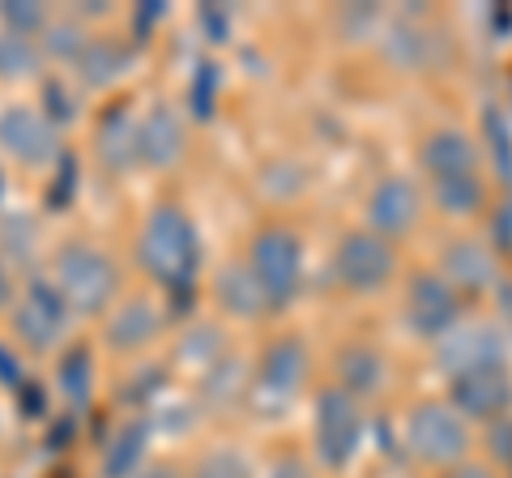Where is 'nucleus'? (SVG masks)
<instances>
[{
	"label": "nucleus",
	"mask_w": 512,
	"mask_h": 478,
	"mask_svg": "<svg viewBox=\"0 0 512 478\" xmlns=\"http://www.w3.org/2000/svg\"><path fill=\"white\" fill-rule=\"evenodd\" d=\"M419 214H423V197L406 175H384L367 193V231L389 239V244L419 227Z\"/></svg>",
	"instance_id": "9b49d317"
},
{
	"label": "nucleus",
	"mask_w": 512,
	"mask_h": 478,
	"mask_svg": "<svg viewBox=\"0 0 512 478\" xmlns=\"http://www.w3.org/2000/svg\"><path fill=\"white\" fill-rule=\"evenodd\" d=\"M406 449L414 461L436 466L444 474L470 457L474 436H470V423L448 402H423L406 414Z\"/></svg>",
	"instance_id": "20e7f679"
},
{
	"label": "nucleus",
	"mask_w": 512,
	"mask_h": 478,
	"mask_svg": "<svg viewBox=\"0 0 512 478\" xmlns=\"http://www.w3.org/2000/svg\"><path fill=\"white\" fill-rule=\"evenodd\" d=\"M312 444L316 461L325 470H346L363 444V414L359 402L338 385L316 397V419H312Z\"/></svg>",
	"instance_id": "423d86ee"
},
{
	"label": "nucleus",
	"mask_w": 512,
	"mask_h": 478,
	"mask_svg": "<svg viewBox=\"0 0 512 478\" xmlns=\"http://www.w3.org/2000/svg\"><path fill=\"white\" fill-rule=\"evenodd\" d=\"M303 376H308V350L295 338H282L265 350L261 368H256V397L278 410L303 389Z\"/></svg>",
	"instance_id": "2eb2a0df"
},
{
	"label": "nucleus",
	"mask_w": 512,
	"mask_h": 478,
	"mask_svg": "<svg viewBox=\"0 0 512 478\" xmlns=\"http://www.w3.org/2000/svg\"><path fill=\"white\" fill-rule=\"evenodd\" d=\"M86 30L77 22H64V18H52L43 26V52L47 56H60V60H77L86 52Z\"/></svg>",
	"instance_id": "b1692460"
},
{
	"label": "nucleus",
	"mask_w": 512,
	"mask_h": 478,
	"mask_svg": "<svg viewBox=\"0 0 512 478\" xmlns=\"http://www.w3.org/2000/svg\"><path fill=\"white\" fill-rule=\"evenodd\" d=\"M158 308L150 304V299H124V304L107 316V325H103V338L107 346L116 350V355H133V350L141 346H150L158 338Z\"/></svg>",
	"instance_id": "f3484780"
},
{
	"label": "nucleus",
	"mask_w": 512,
	"mask_h": 478,
	"mask_svg": "<svg viewBox=\"0 0 512 478\" xmlns=\"http://www.w3.org/2000/svg\"><path fill=\"white\" fill-rule=\"evenodd\" d=\"M52 286L73 316H99L116 299L120 274L103 248L86 244V239H69L52 257Z\"/></svg>",
	"instance_id": "7ed1b4c3"
},
{
	"label": "nucleus",
	"mask_w": 512,
	"mask_h": 478,
	"mask_svg": "<svg viewBox=\"0 0 512 478\" xmlns=\"http://www.w3.org/2000/svg\"><path fill=\"white\" fill-rule=\"evenodd\" d=\"M192 478H256L252 461L235 449H210L197 466H192Z\"/></svg>",
	"instance_id": "a878e982"
},
{
	"label": "nucleus",
	"mask_w": 512,
	"mask_h": 478,
	"mask_svg": "<svg viewBox=\"0 0 512 478\" xmlns=\"http://www.w3.org/2000/svg\"><path fill=\"white\" fill-rule=\"evenodd\" d=\"M94 150H99L107 171H124L137 163V124L120 103L103 111L99 129H94Z\"/></svg>",
	"instance_id": "6ab92c4d"
},
{
	"label": "nucleus",
	"mask_w": 512,
	"mask_h": 478,
	"mask_svg": "<svg viewBox=\"0 0 512 478\" xmlns=\"http://www.w3.org/2000/svg\"><path fill=\"white\" fill-rule=\"evenodd\" d=\"M77 69H82L86 86H107V82H116V77H120L124 56H120V47H111L103 39H90L86 52L77 56Z\"/></svg>",
	"instance_id": "5701e85b"
},
{
	"label": "nucleus",
	"mask_w": 512,
	"mask_h": 478,
	"mask_svg": "<svg viewBox=\"0 0 512 478\" xmlns=\"http://www.w3.org/2000/svg\"><path fill=\"white\" fill-rule=\"evenodd\" d=\"M483 133H487V150H491V158H495V167L508 175V171H512V141H508L504 111H495V103L483 111Z\"/></svg>",
	"instance_id": "cd10ccee"
},
{
	"label": "nucleus",
	"mask_w": 512,
	"mask_h": 478,
	"mask_svg": "<svg viewBox=\"0 0 512 478\" xmlns=\"http://www.w3.org/2000/svg\"><path fill=\"white\" fill-rule=\"evenodd\" d=\"M393 244L380 239L372 231H346L338 252H333V278L338 286H346L350 295H376L393 282Z\"/></svg>",
	"instance_id": "0eeeda50"
},
{
	"label": "nucleus",
	"mask_w": 512,
	"mask_h": 478,
	"mask_svg": "<svg viewBox=\"0 0 512 478\" xmlns=\"http://www.w3.org/2000/svg\"><path fill=\"white\" fill-rule=\"evenodd\" d=\"M43 99H47V120H52V124H69L73 120V103L64 99L60 82H47L43 86Z\"/></svg>",
	"instance_id": "7c9ffc66"
},
{
	"label": "nucleus",
	"mask_w": 512,
	"mask_h": 478,
	"mask_svg": "<svg viewBox=\"0 0 512 478\" xmlns=\"http://www.w3.org/2000/svg\"><path fill=\"white\" fill-rule=\"evenodd\" d=\"M184 146H188V133H184L180 111L167 107V103H154L146 111V120L137 124V163L171 167V163H180Z\"/></svg>",
	"instance_id": "dca6fc26"
},
{
	"label": "nucleus",
	"mask_w": 512,
	"mask_h": 478,
	"mask_svg": "<svg viewBox=\"0 0 512 478\" xmlns=\"http://www.w3.org/2000/svg\"><path fill=\"white\" fill-rule=\"evenodd\" d=\"M214 86H218V69L214 65H201L197 86H192V111H197L201 120L214 111Z\"/></svg>",
	"instance_id": "c756f323"
},
{
	"label": "nucleus",
	"mask_w": 512,
	"mask_h": 478,
	"mask_svg": "<svg viewBox=\"0 0 512 478\" xmlns=\"http://www.w3.org/2000/svg\"><path fill=\"white\" fill-rule=\"evenodd\" d=\"M0 380H5V385H22V372H18V363H13L5 350H0Z\"/></svg>",
	"instance_id": "f704fd0d"
},
{
	"label": "nucleus",
	"mask_w": 512,
	"mask_h": 478,
	"mask_svg": "<svg viewBox=\"0 0 512 478\" xmlns=\"http://www.w3.org/2000/svg\"><path fill=\"white\" fill-rule=\"evenodd\" d=\"M201 22L210 26L214 43H222V39H227V13H218V9H210V5H205V9H201Z\"/></svg>",
	"instance_id": "473e14b6"
},
{
	"label": "nucleus",
	"mask_w": 512,
	"mask_h": 478,
	"mask_svg": "<svg viewBox=\"0 0 512 478\" xmlns=\"http://www.w3.org/2000/svg\"><path fill=\"white\" fill-rule=\"evenodd\" d=\"M419 163L427 175V193L448 218H470L483 210L487 184H483V163H478V146L461 129H436L423 150Z\"/></svg>",
	"instance_id": "f03ea898"
},
{
	"label": "nucleus",
	"mask_w": 512,
	"mask_h": 478,
	"mask_svg": "<svg viewBox=\"0 0 512 478\" xmlns=\"http://www.w3.org/2000/svg\"><path fill=\"white\" fill-rule=\"evenodd\" d=\"M406 321L419 338H448L461 325V295L444 274H414L406 286Z\"/></svg>",
	"instance_id": "1a4fd4ad"
},
{
	"label": "nucleus",
	"mask_w": 512,
	"mask_h": 478,
	"mask_svg": "<svg viewBox=\"0 0 512 478\" xmlns=\"http://www.w3.org/2000/svg\"><path fill=\"white\" fill-rule=\"evenodd\" d=\"M444 376H466V372H483V368H504V333L495 325H457L436 350Z\"/></svg>",
	"instance_id": "ddd939ff"
},
{
	"label": "nucleus",
	"mask_w": 512,
	"mask_h": 478,
	"mask_svg": "<svg viewBox=\"0 0 512 478\" xmlns=\"http://www.w3.org/2000/svg\"><path fill=\"white\" fill-rule=\"evenodd\" d=\"M13 304V278H9V269L0 265V308H9Z\"/></svg>",
	"instance_id": "c9c22d12"
},
{
	"label": "nucleus",
	"mask_w": 512,
	"mask_h": 478,
	"mask_svg": "<svg viewBox=\"0 0 512 478\" xmlns=\"http://www.w3.org/2000/svg\"><path fill=\"white\" fill-rule=\"evenodd\" d=\"M60 393L69 397V402H82L90 393V355L86 346H69L60 355Z\"/></svg>",
	"instance_id": "393cba45"
},
{
	"label": "nucleus",
	"mask_w": 512,
	"mask_h": 478,
	"mask_svg": "<svg viewBox=\"0 0 512 478\" xmlns=\"http://www.w3.org/2000/svg\"><path fill=\"white\" fill-rule=\"evenodd\" d=\"M69 308H64L60 291L52 286V278H26L18 304H13V329H18V338L30 346V350H52L64 329H69Z\"/></svg>",
	"instance_id": "6e6552de"
},
{
	"label": "nucleus",
	"mask_w": 512,
	"mask_h": 478,
	"mask_svg": "<svg viewBox=\"0 0 512 478\" xmlns=\"http://www.w3.org/2000/svg\"><path fill=\"white\" fill-rule=\"evenodd\" d=\"M137 257L141 269L171 295V304L180 308L184 299L192 304V282L201 269V244H197V227L180 205H158L146 218V227L137 235Z\"/></svg>",
	"instance_id": "f257e3e1"
},
{
	"label": "nucleus",
	"mask_w": 512,
	"mask_h": 478,
	"mask_svg": "<svg viewBox=\"0 0 512 478\" xmlns=\"http://www.w3.org/2000/svg\"><path fill=\"white\" fill-rule=\"evenodd\" d=\"M444 282L453 286L457 295H478L487 291L495 282V261L483 244H474V239H457V244H448L444 252Z\"/></svg>",
	"instance_id": "a211bd4d"
},
{
	"label": "nucleus",
	"mask_w": 512,
	"mask_h": 478,
	"mask_svg": "<svg viewBox=\"0 0 512 478\" xmlns=\"http://www.w3.org/2000/svg\"><path fill=\"white\" fill-rule=\"evenodd\" d=\"M248 269L256 286H261L269 312H282L303 286V248L299 235L286 227H265L256 231L252 248H248Z\"/></svg>",
	"instance_id": "39448f33"
},
{
	"label": "nucleus",
	"mask_w": 512,
	"mask_h": 478,
	"mask_svg": "<svg viewBox=\"0 0 512 478\" xmlns=\"http://www.w3.org/2000/svg\"><path fill=\"white\" fill-rule=\"evenodd\" d=\"M0 22L9 26V35L26 39L30 30H43L52 18H47V13H43L39 5H0Z\"/></svg>",
	"instance_id": "c85d7f7f"
},
{
	"label": "nucleus",
	"mask_w": 512,
	"mask_h": 478,
	"mask_svg": "<svg viewBox=\"0 0 512 478\" xmlns=\"http://www.w3.org/2000/svg\"><path fill=\"white\" fill-rule=\"evenodd\" d=\"M39 65V52L30 47V39H18V35H0V77H26V73H35Z\"/></svg>",
	"instance_id": "bb28decb"
},
{
	"label": "nucleus",
	"mask_w": 512,
	"mask_h": 478,
	"mask_svg": "<svg viewBox=\"0 0 512 478\" xmlns=\"http://www.w3.org/2000/svg\"><path fill=\"white\" fill-rule=\"evenodd\" d=\"M214 299H218L222 312L239 316V321H252V316L269 312V304H265L261 286H256V278H252L248 261H235V265H227V269H218V278H214Z\"/></svg>",
	"instance_id": "aec40b11"
},
{
	"label": "nucleus",
	"mask_w": 512,
	"mask_h": 478,
	"mask_svg": "<svg viewBox=\"0 0 512 478\" xmlns=\"http://www.w3.org/2000/svg\"><path fill=\"white\" fill-rule=\"evenodd\" d=\"M0 150L13 154L22 167H47L56 158V124L35 107L0 111Z\"/></svg>",
	"instance_id": "4468645a"
},
{
	"label": "nucleus",
	"mask_w": 512,
	"mask_h": 478,
	"mask_svg": "<svg viewBox=\"0 0 512 478\" xmlns=\"http://www.w3.org/2000/svg\"><path fill=\"white\" fill-rule=\"evenodd\" d=\"M448 406H453L461 419L474 423H491L508 414L512 406V376L508 368H483V372H466L448 380Z\"/></svg>",
	"instance_id": "f8f14e48"
},
{
	"label": "nucleus",
	"mask_w": 512,
	"mask_h": 478,
	"mask_svg": "<svg viewBox=\"0 0 512 478\" xmlns=\"http://www.w3.org/2000/svg\"><path fill=\"white\" fill-rule=\"evenodd\" d=\"M380 385H384V359L372 346H359V342L346 346L338 355V389L350 393L355 402H363V397H372Z\"/></svg>",
	"instance_id": "412c9836"
},
{
	"label": "nucleus",
	"mask_w": 512,
	"mask_h": 478,
	"mask_svg": "<svg viewBox=\"0 0 512 478\" xmlns=\"http://www.w3.org/2000/svg\"><path fill=\"white\" fill-rule=\"evenodd\" d=\"M440 478H495L487 466H474V461H461V466H453V470H444Z\"/></svg>",
	"instance_id": "72a5a7b5"
},
{
	"label": "nucleus",
	"mask_w": 512,
	"mask_h": 478,
	"mask_svg": "<svg viewBox=\"0 0 512 478\" xmlns=\"http://www.w3.org/2000/svg\"><path fill=\"white\" fill-rule=\"evenodd\" d=\"M448 56V43H444V30L431 26L419 13H402L393 18L389 30H384V60L397 69H410V73H423V69H436L440 60Z\"/></svg>",
	"instance_id": "9d476101"
},
{
	"label": "nucleus",
	"mask_w": 512,
	"mask_h": 478,
	"mask_svg": "<svg viewBox=\"0 0 512 478\" xmlns=\"http://www.w3.org/2000/svg\"><path fill=\"white\" fill-rule=\"evenodd\" d=\"M146 444H150V419H128L103 453V478H133V470L146 461Z\"/></svg>",
	"instance_id": "4be33fe9"
},
{
	"label": "nucleus",
	"mask_w": 512,
	"mask_h": 478,
	"mask_svg": "<svg viewBox=\"0 0 512 478\" xmlns=\"http://www.w3.org/2000/svg\"><path fill=\"white\" fill-rule=\"evenodd\" d=\"M137 478H175V470H167V466H154V470H146V474H137Z\"/></svg>",
	"instance_id": "e433bc0d"
},
{
	"label": "nucleus",
	"mask_w": 512,
	"mask_h": 478,
	"mask_svg": "<svg viewBox=\"0 0 512 478\" xmlns=\"http://www.w3.org/2000/svg\"><path fill=\"white\" fill-rule=\"evenodd\" d=\"M265 478H312V474H308V466H303L299 457H278Z\"/></svg>",
	"instance_id": "2f4dec72"
}]
</instances>
